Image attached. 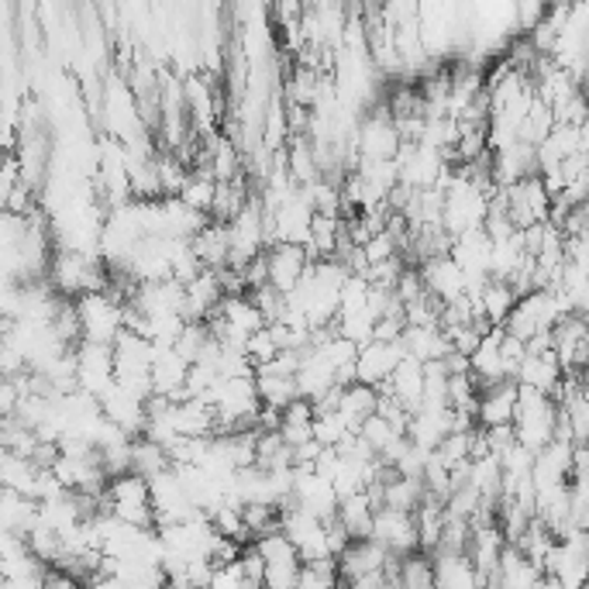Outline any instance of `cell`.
I'll return each mask as SVG.
<instances>
[{
	"instance_id": "cell-11",
	"label": "cell",
	"mask_w": 589,
	"mask_h": 589,
	"mask_svg": "<svg viewBox=\"0 0 589 589\" xmlns=\"http://www.w3.org/2000/svg\"><path fill=\"white\" fill-rule=\"evenodd\" d=\"M284 534L293 542L303 562H318V558H335L331 552V537H327V521H318L314 514H307L300 507H284Z\"/></svg>"
},
{
	"instance_id": "cell-6",
	"label": "cell",
	"mask_w": 589,
	"mask_h": 589,
	"mask_svg": "<svg viewBox=\"0 0 589 589\" xmlns=\"http://www.w3.org/2000/svg\"><path fill=\"white\" fill-rule=\"evenodd\" d=\"M566 318V311H562V303L552 290H534L527 297L518 300L514 314L507 318L503 331L507 335H514L521 342H531L537 335H548V331H555V324Z\"/></svg>"
},
{
	"instance_id": "cell-18",
	"label": "cell",
	"mask_w": 589,
	"mask_h": 589,
	"mask_svg": "<svg viewBox=\"0 0 589 589\" xmlns=\"http://www.w3.org/2000/svg\"><path fill=\"white\" fill-rule=\"evenodd\" d=\"M311 252L303 245H269L266 248V266H269V287H276L284 297H290L300 284L307 269H311Z\"/></svg>"
},
{
	"instance_id": "cell-35",
	"label": "cell",
	"mask_w": 589,
	"mask_h": 589,
	"mask_svg": "<svg viewBox=\"0 0 589 589\" xmlns=\"http://www.w3.org/2000/svg\"><path fill=\"white\" fill-rule=\"evenodd\" d=\"M338 414H342L345 424L358 434L373 414H379V390H376V387H366V382H352V387H342Z\"/></svg>"
},
{
	"instance_id": "cell-17",
	"label": "cell",
	"mask_w": 589,
	"mask_h": 589,
	"mask_svg": "<svg viewBox=\"0 0 589 589\" xmlns=\"http://www.w3.org/2000/svg\"><path fill=\"white\" fill-rule=\"evenodd\" d=\"M552 338H555V355L562 369L579 376L589 366V318L582 314L562 318L552 331Z\"/></svg>"
},
{
	"instance_id": "cell-28",
	"label": "cell",
	"mask_w": 589,
	"mask_h": 589,
	"mask_svg": "<svg viewBox=\"0 0 589 589\" xmlns=\"http://www.w3.org/2000/svg\"><path fill=\"white\" fill-rule=\"evenodd\" d=\"M0 479H4V490L21 493V497H29V500H38L45 469H38L29 455L4 452V455H0Z\"/></svg>"
},
{
	"instance_id": "cell-13",
	"label": "cell",
	"mask_w": 589,
	"mask_h": 589,
	"mask_svg": "<svg viewBox=\"0 0 589 589\" xmlns=\"http://www.w3.org/2000/svg\"><path fill=\"white\" fill-rule=\"evenodd\" d=\"M400 558H393L387 548L373 537H363V542H352L342 555H338V573L342 582H363L373 576H387Z\"/></svg>"
},
{
	"instance_id": "cell-45",
	"label": "cell",
	"mask_w": 589,
	"mask_h": 589,
	"mask_svg": "<svg viewBox=\"0 0 589 589\" xmlns=\"http://www.w3.org/2000/svg\"><path fill=\"white\" fill-rule=\"evenodd\" d=\"M352 427L345 424V418L338 411H318L314 418V442L321 448H342L352 438Z\"/></svg>"
},
{
	"instance_id": "cell-48",
	"label": "cell",
	"mask_w": 589,
	"mask_h": 589,
	"mask_svg": "<svg viewBox=\"0 0 589 589\" xmlns=\"http://www.w3.org/2000/svg\"><path fill=\"white\" fill-rule=\"evenodd\" d=\"M248 586H255V582H248V576L242 573V562H235V566H221L211 576V589H248Z\"/></svg>"
},
{
	"instance_id": "cell-34",
	"label": "cell",
	"mask_w": 589,
	"mask_h": 589,
	"mask_svg": "<svg viewBox=\"0 0 589 589\" xmlns=\"http://www.w3.org/2000/svg\"><path fill=\"white\" fill-rule=\"evenodd\" d=\"M345 245V218H335V214H318L314 224H311V238H307V252H311V259L321 263V259H338V252Z\"/></svg>"
},
{
	"instance_id": "cell-4",
	"label": "cell",
	"mask_w": 589,
	"mask_h": 589,
	"mask_svg": "<svg viewBox=\"0 0 589 589\" xmlns=\"http://www.w3.org/2000/svg\"><path fill=\"white\" fill-rule=\"evenodd\" d=\"M514 431H518V442L524 448H531L534 455L545 452L555 442V431H558V403L545 393L521 387Z\"/></svg>"
},
{
	"instance_id": "cell-3",
	"label": "cell",
	"mask_w": 589,
	"mask_h": 589,
	"mask_svg": "<svg viewBox=\"0 0 589 589\" xmlns=\"http://www.w3.org/2000/svg\"><path fill=\"white\" fill-rule=\"evenodd\" d=\"M352 148H355V166L358 163H397L403 138L397 132V121L387 111V104L363 114V121H358L352 135Z\"/></svg>"
},
{
	"instance_id": "cell-49",
	"label": "cell",
	"mask_w": 589,
	"mask_h": 589,
	"mask_svg": "<svg viewBox=\"0 0 589 589\" xmlns=\"http://www.w3.org/2000/svg\"><path fill=\"white\" fill-rule=\"evenodd\" d=\"M545 14H548V8L545 4H534V0H524V4H518V35H531L537 24L545 21Z\"/></svg>"
},
{
	"instance_id": "cell-53",
	"label": "cell",
	"mask_w": 589,
	"mask_h": 589,
	"mask_svg": "<svg viewBox=\"0 0 589 589\" xmlns=\"http://www.w3.org/2000/svg\"><path fill=\"white\" fill-rule=\"evenodd\" d=\"M586 445H589V442H586Z\"/></svg>"
},
{
	"instance_id": "cell-38",
	"label": "cell",
	"mask_w": 589,
	"mask_h": 589,
	"mask_svg": "<svg viewBox=\"0 0 589 589\" xmlns=\"http://www.w3.org/2000/svg\"><path fill=\"white\" fill-rule=\"evenodd\" d=\"M573 156H579V127L555 124V132L537 145V169H555Z\"/></svg>"
},
{
	"instance_id": "cell-27",
	"label": "cell",
	"mask_w": 589,
	"mask_h": 589,
	"mask_svg": "<svg viewBox=\"0 0 589 589\" xmlns=\"http://www.w3.org/2000/svg\"><path fill=\"white\" fill-rule=\"evenodd\" d=\"M562 379H566V369H562L555 352H545V355H531L527 352V358L521 363V373H518V387L555 397V390L562 387Z\"/></svg>"
},
{
	"instance_id": "cell-23",
	"label": "cell",
	"mask_w": 589,
	"mask_h": 589,
	"mask_svg": "<svg viewBox=\"0 0 589 589\" xmlns=\"http://www.w3.org/2000/svg\"><path fill=\"white\" fill-rule=\"evenodd\" d=\"M455 431V414L452 407H431L421 403L411 414V427H407V438L424 452H438V445Z\"/></svg>"
},
{
	"instance_id": "cell-40",
	"label": "cell",
	"mask_w": 589,
	"mask_h": 589,
	"mask_svg": "<svg viewBox=\"0 0 589 589\" xmlns=\"http://www.w3.org/2000/svg\"><path fill=\"white\" fill-rule=\"evenodd\" d=\"M255 382H259V397L266 407L284 414L290 403L303 400L300 387H297V376H269V373H255Z\"/></svg>"
},
{
	"instance_id": "cell-8",
	"label": "cell",
	"mask_w": 589,
	"mask_h": 589,
	"mask_svg": "<svg viewBox=\"0 0 589 589\" xmlns=\"http://www.w3.org/2000/svg\"><path fill=\"white\" fill-rule=\"evenodd\" d=\"M397 166H400V184L414 193L438 190L442 179L455 169V166H448L445 152L431 148V145H403L397 156Z\"/></svg>"
},
{
	"instance_id": "cell-33",
	"label": "cell",
	"mask_w": 589,
	"mask_h": 589,
	"mask_svg": "<svg viewBox=\"0 0 589 589\" xmlns=\"http://www.w3.org/2000/svg\"><path fill=\"white\" fill-rule=\"evenodd\" d=\"M424 387H427V366L414 363V358H403L400 369L393 373V379L382 390H387L390 397H397L407 411L414 414L418 407L424 403Z\"/></svg>"
},
{
	"instance_id": "cell-37",
	"label": "cell",
	"mask_w": 589,
	"mask_h": 589,
	"mask_svg": "<svg viewBox=\"0 0 589 589\" xmlns=\"http://www.w3.org/2000/svg\"><path fill=\"white\" fill-rule=\"evenodd\" d=\"M314 418H318V411H314L311 400L290 403L284 411V421H279V438H284L293 452L311 445L314 442Z\"/></svg>"
},
{
	"instance_id": "cell-7",
	"label": "cell",
	"mask_w": 589,
	"mask_h": 589,
	"mask_svg": "<svg viewBox=\"0 0 589 589\" xmlns=\"http://www.w3.org/2000/svg\"><path fill=\"white\" fill-rule=\"evenodd\" d=\"M76 311H80L84 321V342L114 345L124 335V303L108 290L80 297L76 300Z\"/></svg>"
},
{
	"instance_id": "cell-46",
	"label": "cell",
	"mask_w": 589,
	"mask_h": 589,
	"mask_svg": "<svg viewBox=\"0 0 589 589\" xmlns=\"http://www.w3.org/2000/svg\"><path fill=\"white\" fill-rule=\"evenodd\" d=\"M211 342H214V335H211L208 324H187L184 331H179V338H176L173 348L193 366V363H200V355L211 348Z\"/></svg>"
},
{
	"instance_id": "cell-25",
	"label": "cell",
	"mask_w": 589,
	"mask_h": 589,
	"mask_svg": "<svg viewBox=\"0 0 589 589\" xmlns=\"http://www.w3.org/2000/svg\"><path fill=\"white\" fill-rule=\"evenodd\" d=\"M400 345H403L407 358H414V363H421V366L445 363V358L452 355V342H448L442 324H407Z\"/></svg>"
},
{
	"instance_id": "cell-5",
	"label": "cell",
	"mask_w": 589,
	"mask_h": 589,
	"mask_svg": "<svg viewBox=\"0 0 589 589\" xmlns=\"http://www.w3.org/2000/svg\"><path fill=\"white\" fill-rule=\"evenodd\" d=\"M493 200L507 211V218L514 221L518 232H524V227H531V224L548 221V211H552V193L545 187L542 173L521 179V184H514V187H503Z\"/></svg>"
},
{
	"instance_id": "cell-14",
	"label": "cell",
	"mask_w": 589,
	"mask_h": 589,
	"mask_svg": "<svg viewBox=\"0 0 589 589\" xmlns=\"http://www.w3.org/2000/svg\"><path fill=\"white\" fill-rule=\"evenodd\" d=\"M293 507L307 510V514H314L318 521H331L338 514V490L331 486V479H324L318 469H297V479H293Z\"/></svg>"
},
{
	"instance_id": "cell-29",
	"label": "cell",
	"mask_w": 589,
	"mask_h": 589,
	"mask_svg": "<svg viewBox=\"0 0 589 589\" xmlns=\"http://www.w3.org/2000/svg\"><path fill=\"white\" fill-rule=\"evenodd\" d=\"M476 297V307H479V314L482 321L490 324V327H503L507 318L514 314V307H518V290L503 284V279H486V284L479 290H473Z\"/></svg>"
},
{
	"instance_id": "cell-22",
	"label": "cell",
	"mask_w": 589,
	"mask_h": 589,
	"mask_svg": "<svg viewBox=\"0 0 589 589\" xmlns=\"http://www.w3.org/2000/svg\"><path fill=\"white\" fill-rule=\"evenodd\" d=\"M145 403H148L145 397L121 387V382H114L111 393L100 400V407H104V418L111 424H118L124 434H132V438H142V434H145V424H148Z\"/></svg>"
},
{
	"instance_id": "cell-10",
	"label": "cell",
	"mask_w": 589,
	"mask_h": 589,
	"mask_svg": "<svg viewBox=\"0 0 589 589\" xmlns=\"http://www.w3.org/2000/svg\"><path fill=\"white\" fill-rule=\"evenodd\" d=\"M373 542H379L393 558H407L421 552V534H418V518L407 510L379 507L376 524H373Z\"/></svg>"
},
{
	"instance_id": "cell-31",
	"label": "cell",
	"mask_w": 589,
	"mask_h": 589,
	"mask_svg": "<svg viewBox=\"0 0 589 589\" xmlns=\"http://www.w3.org/2000/svg\"><path fill=\"white\" fill-rule=\"evenodd\" d=\"M193 255L200 259L203 269H224L227 263H232V242H227V224H218V221H208L200 227V232L193 235L190 242Z\"/></svg>"
},
{
	"instance_id": "cell-21",
	"label": "cell",
	"mask_w": 589,
	"mask_h": 589,
	"mask_svg": "<svg viewBox=\"0 0 589 589\" xmlns=\"http://www.w3.org/2000/svg\"><path fill=\"white\" fill-rule=\"evenodd\" d=\"M297 387H300V397L311 400V403H321L327 393L338 390V369L327 363V358L314 348L307 345L300 352V369H297Z\"/></svg>"
},
{
	"instance_id": "cell-42",
	"label": "cell",
	"mask_w": 589,
	"mask_h": 589,
	"mask_svg": "<svg viewBox=\"0 0 589 589\" xmlns=\"http://www.w3.org/2000/svg\"><path fill=\"white\" fill-rule=\"evenodd\" d=\"M297 589H342V573H338V558H318V562H303Z\"/></svg>"
},
{
	"instance_id": "cell-16",
	"label": "cell",
	"mask_w": 589,
	"mask_h": 589,
	"mask_svg": "<svg viewBox=\"0 0 589 589\" xmlns=\"http://www.w3.org/2000/svg\"><path fill=\"white\" fill-rule=\"evenodd\" d=\"M452 259L458 263L469 276V293L479 290L486 279H490V269H493V238L486 235V227L479 232H469V235H458L455 245H452Z\"/></svg>"
},
{
	"instance_id": "cell-32",
	"label": "cell",
	"mask_w": 589,
	"mask_h": 589,
	"mask_svg": "<svg viewBox=\"0 0 589 589\" xmlns=\"http://www.w3.org/2000/svg\"><path fill=\"white\" fill-rule=\"evenodd\" d=\"M434 586L438 589H482V576L469 555H431Z\"/></svg>"
},
{
	"instance_id": "cell-51",
	"label": "cell",
	"mask_w": 589,
	"mask_h": 589,
	"mask_svg": "<svg viewBox=\"0 0 589 589\" xmlns=\"http://www.w3.org/2000/svg\"><path fill=\"white\" fill-rule=\"evenodd\" d=\"M579 390H582V397L589 400V366H586V369L579 373Z\"/></svg>"
},
{
	"instance_id": "cell-30",
	"label": "cell",
	"mask_w": 589,
	"mask_h": 589,
	"mask_svg": "<svg viewBox=\"0 0 589 589\" xmlns=\"http://www.w3.org/2000/svg\"><path fill=\"white\" fill-rule=\"evenodd\" d=\"M534 173H542L537 169V148L527 145V142H518V145H510V148H503L493 156V176H497L500 190L521 184V179H527Z\"/></svg>"
},
{
	"instance_id": "cell-39",
	"label": "cell",
	"mask_w": 589,
	"mask_h": 589,
	"mask_svg": "<svg viewBox=\"0 0 589 589\" xmlns=\"http://www.w3.org/2000/svg\"><path fill=\"white\" fill-rule=\"evenodd\" d=\"M287 169L297 179V187H311L314 179H321V159H318V148L311 138H290Z\"/></svg>"
},
{
	"instance_id": "cell-9",
	"label": "cell",
	"mask_w": 589,
	"mask_h": 589,
	"mask_svg": "<svg viewBox=\"0 0 589 589\" xmlns=\"http://www.w3.org/2000/svg\"><path fill=\"white\" fill-rule=\"evenodd\" d=\"M76 379H80V393L104 400L118 382L114 345H97V342L76 345Z\"/></svg>"
},
{
	"instance_id": "cell-2",
	"label": "cell",
	"mask_w": 589,
	"mask_h": 589,
	"mask_svg": "<svg viewBox=\"0 0 589 589\" xmlns=\"http://www.w3.org/2000/svg\"><path fill=\"white\" fill-rule=\"evenodd\" d=\"M100 510L104 518H118L127 527L156 531V503H152V482L138 473H121L108 482L104 497H100Z\"/></svg>"
},
{
	"instance_id": "cell-19",
	"label": "cell",
	"mask_w": 589,
	"mask_h": 589,
	"mask_svg": "<svg viewBox=\"0 0 589 589\" xmlns=\"http://www.w3.org/2000/svg\"><path fill=\"white\" fill-rule=\"evenodd\" d=\"M418 273H421V279H424L427 293L438 300L442 307L458 303L463 297H469V276L458 269V263L452 259V255H442V259L424 263Z\"/></svg>"
},
{
	"instance_id": "cell-41",
	"label": "cell",
	"mask_w": 589,
	"mask_h": 589,
	"mask_svg": "<svg viewBox=\"0 0 589 589\" xmlns=\"http://www.w3.org/2000/svg\"><path fill=\"white\" fill-rule=\"evenodd\" d=\"M169 469H173L169 452H166L159 442L135 438V445H132V473H138V476H145V479L152 482V479L163 476V473H169Z\"/></svg>"
},
{
	"instance_id": "cell-20",
	"label": "cell",
	"mask_w": 589,
	"mask_h": 589,
	"mask_svg": "<svg viewBox=\"0 0 589 589\" xmlns=\"http://www.w3.org/2000/svg\"><path fill=\"white\" fill-rule=\"evenodd\" d=\"M190 363L173 345H156V363H152V397L187 400Z\"/></svg>"
},
{
	"instance_id": "cell-26",
	"label": "cell",
	"mask_w": 589,
	"mask_h": 589,
	"mask_svg": "<svg viewBox=\"0 0 589 589\" xmlns=\"http://www.w3.org/2000/svg\"><path fill=\"white\" fill-rule=\"evenodd\" d=\"M173 427L179 438H218V414L208 400H176Z\"/></svg>"
},
{
	"instance_id": "cell-50",
	"label": "cell",
	"mask_w": 589,
	"mask_h": 589,
	"mask_svg": "<svg viewBox=\"0 0 589 589\" xmlns=\"http://www.w3.org/2000/svg\"><path fill=\"white\" fill-rule=\"evenodd\" d=\"M166 589H211V586H203V582H190V579H169Z\"/></svg>"
},
{
	"instance_id": "cell-43",
	"label": "cell",
	"mask_w": 589,
	"mask_h": 589,
	"mask_svg": "<svg viewBox=\"0 0 589 589\" xmlns=\"http://www.w3.org/2000/svg\"><path fill=\"white\" fill-rule=\"evenodd\" d=\"M214 197H218V179L211 173H200V169L190 173L184 193H179V200L190 203L193 211L208 214V218H211V208H214Z\"/></svg>"
},
{
	"instance_id": "cell-36",
	"label": "cell",
	"mask_w": 589,
	"mask_h": 589,
	"mask_svg": "<svg viewBox=\"0 0 589 589\" xmlns=\"http://www.w3.org/2000/svg\"><path fill=\"white\" fill-rule=\"evenodd\" d=\"M376 500L369 497V490L366 493H355V497H345L342 503H338V524L348 531V537L352 542H363V537H373V524H376Z\"/></svg>"
},
{
	"instance_id": "cell-12",
	"label": "cell",
	"mask_w": 589,
	"mask_h": 589,
	"mask_svg": "<svg viewBox=\"0 0 589 589\" xmlns=\"http://www.w3.org/2000/svg\"><path fill=\"white\" fill-rule=\"evenodd\" d=\"M314 218H318L314 203L307 200V193H303V187H300L287 203H279V208L269 214L273 245H307V238H311Z\"/></svg>"
},
{
	"instance_id": "cell-52",
	"label": "cell",
	"mask_w": 589,
	"mask_h": 589,
	"mask_svg": "<svg viewBox=\"0 0 589 589\" xmlns=\"http://www.w3.org/2000/svg\"><path fill=\"white\" fill-rule=\"evenodd\" d=\"M579 90H582L586 100H589V63H586V69H582V76H579Z\"/></svg>"
},
{
	"instance_id": "cell-15",
	"label": "cell",
	"mask_w": 589,
	"mask_h": 589,
	"mask_svg": "<svg viewBox=\"0 0 589 589\" xmlns=\"http://www.w3.org/2000/svg\"><path fill=\"white\" fill-rule=\"evenodd\" d=\"M403 358H407V352H403L400 342H369V345L358 348L355 379L366 382V387L382 390V387H387V382L393 379V373L400 369Z\"/></svg>"
},
{
	"instance_id": "cell-1",
	"label": "cell",
	"mask_w": 589,
	"mask_h": 589,
	"mask_svg": "<svg viewBox=\"0 0 589 589\" xmlns=\"http://www.w3.org/2000/svg\"><path fill=\"white\" fill-rule=\"evenodd\" d=\"M442 197H445V208H442V224L452 238L458 235H469V232H479L486 227V218H490V208L493 200L486 197L473 179L463 173V169H452L445 179H442Z\"/></svg>"
},
{
	"instance_id": "cell-44",
	"label": "cell",
	"mask_w": 589,
	"mask_h": 589,
	"mask_svg": "<svg viewBox=\"0 0 589 589\" xmlns=\"http://www.w3.org/2000/svg\"><path fill=\"white\" fill-rule=\"evenodd\" d=\"M358 438H363V442H366V445H369V448L382 458V455H387L393 445H400V442L407 438V434H403V431H397V427H393L387 418H382V414H373V418L363 424V431H358Z\"/></svg>"
},
{
	"instance_id": "cell-24",
	"label": "cell",
	"mask_w": 589,
	"mask_h": 589,
	"mask_svg": "<svg viewBox=\"0 0 589 589\" xmlns=\"http://www.w3.org/2000/svg\"><path fill=\"white\" fill-rule=\"evenodd\" d=\"M518 400H521V387L514 379L497 382V387H486L479 393V407H476V421L479 427H503V424H514L518 418Z\"/></svg>"
},
{
	"instance_id": "cell-47",
	"label": "cell",
	"mask_w": 589,
	"mask_h": 589,
	"mask_svg": "<svg viewBox=\"0 0 589 589\" xmlns=\"http://www.w3.org/2000/svg\"><path fill=\"white\" fill-rule=\"evenodd\" d=\"M279 342H276V335H273V327H263V331H255V335L248 338V345H245V355L252 358V366H255V373L259 369H266L273 358H279Z\"/></svg>"
}]
</instances>
